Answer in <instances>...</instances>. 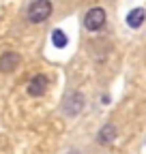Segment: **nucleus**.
I'll return each instance as SVG.
<instances>
[{"instance_id": "obj_5", "label": "nucleus", "mask_w": 146, "mask_h": 154, "mask_svg": "<svg viewBox=\"0 0 146 154\" xmlns=\"http://www.w3.org/2000/svg\"><path fill=\"white\" fill-rule=\"evenodd\" d=\"M47 84H49V82H47L45 75H41V73L34 75L32 79L28 82V94H30V96H43V94L47 92Z\"/></svg>"}, {"instance_id": "obj_3", "label": "nucleus", "mask_w": 146, "mask_h": 154, "mask_svg": "<svg viewBox=\"0 0 146 154\" xmlns=\"http://www.w3.org/2000/svg\"><path fill=\"white\" fill-rule=\"evenodd\" d=\"M105 26V11L101 7H93L88 9L86 15H84V28L90 30V32H97Z\"/></svg>"}, {"instance_id": "obj_4", "label": "nucleus", "mask_w": 146, "mask_h": 154, "mask_svg": "<svg viewBox=\"0 0 146 154\" xmlns=\"http://www.w3.org/2000/svg\"><path fill=\"white\" fill-rule=\"evenodd\" d=\"M20 62H22L20 54H15V51H5L2 56H0V73H13L17 66H20Z\"/></svg>"}, {"instance_id": "obj_2", "label": "nucleus", "mask_w": 146, "mask_h": 154, "mask_svg": "<svg viewBox=\"0 0 146 154\" xmlns=\"http://www.w3.org/2000/svg\"><path fill=\"white\" fill-rule=\"evenodd\" d=\"M82 109H84V94L82 92L73 90L62 99V111H65V116H69V118H75Z\"/></svg>"}, {"instance_id": "obj_8", "label": "nucleus", "mask_w": 146, "mask_h": 154, "mask_svg": "<svg viewBox=\"0 0 146 154\" xmlns=\"http://www.w3.org/2000/svg\"><path fill=\"white\" fill-rule=\"evenodd\" d=\"M52 43H54V47H65L69 43V38H67V34L62 30H54L52 32Z\"/></svg>"}, {"instance_id": "obj_7", "label": "nucleus", "mask_w": 146, "mask_h": 154, "mask_svg": "<svg viewBox=\"0 0 146 154\" xmlns=\"http://www.w3.org/2000/svg\"><path fill=\"white\" fill-rule=\"evenodd\" d=\"M144 19H146V11L142 7H138V9L129 11V15H127V26L135 30V28H140L144 24Z\"/></svg>"}, {"instance_id": "obj_6", "label": "nucleus", "mask_w": 146, "mask_h": 154, "mask_svg": "<svg viewBox=\"0 0 146 154\" xmlns=\"http://www.w3.org/2000/svg\"><path fill=\"white\" fill-rule=\"evenodd\" d=\"M116 139V126L114 124H103L101 128H99V133H97V143H101V146H110Z\"/></svg>"}, {"instance_id": "obj_1", "label": "nucleus", "mask_w": 146, "mask_h": 154, "mask_svg": "<svg viewBox=\"0 0 146 154\" xmlns=\"http://www.w3.org/2000/svg\"><path fill=\"white\" fill-rule=\"evenodd\" d=\"M52 15V0H34L26 11V19L30 24H41Z\"/></svg>"}]
</instances>
